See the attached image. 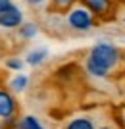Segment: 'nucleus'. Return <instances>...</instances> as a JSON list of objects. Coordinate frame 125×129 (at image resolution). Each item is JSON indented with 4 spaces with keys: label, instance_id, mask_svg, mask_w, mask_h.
<instances>
[{
    "label": "nucleus",
    "instance_id": "obj_1",
    "mask_svg": "<svg viewBox=\"0 0 125 129\" xmlns=\"http://www.w3.org/2000/svg\"><path fill=\"white\" fill-rule=\"evenodd\" d=\"M119 64V50L110 43H98L87 58V71L94 77H106L112 68Z\"/></svg>",
    "mask_w": 125,
    "mask_h": 129
},
{
    "label": "nucleus",
    "instance_id": "obj_2",
    "mask_svg": "<svg viewBox=\"0 0 125 129\" xmlns=\"http://www.w3.org/2000/svg\"><path fill=\"white\" fill-rule=\"evenodd\" d=\"M65 21L73 31H89L93 27V12L81 4L71 6L67 16H65Z\"/></svg>",
    "mask_w": 125,
    "mask_h": 129
},
{
    "label": "nucleus",
    "instance_id": "obj_3",
    "mask_svg": "<svg viewBox=\"0 0 125 129\" xmlns=\"http://www.w3.org/2000/svg\"><path fill=\"white\" fill-rule=\"evenodd\" d=\"M23 25V14L17 6L10 4L6 10L0 12V27L4 29H16V27Z\"/></svg>",
    "mask_w": 125,
    "mask_h": 129
},
{
    "label": "nucleus",
    "instance_id": "obj_4",
    "mask_svg": "<svg viewBox=\"0 0 125 129\" xmlns=\"http://www.w3.org/2000/svg\"><path fill=\"white\" fill-rule=\"evenodd\" d=\"M17 112V102L12 91H6V89H0V119L4 121L8 118H14Z\"/></svg>",
    "mask_w": 125,
    "mask_h": 129
},
{
    "label": "nucleus",
    "instance_id": "obj_5",
    "mask_svg": "<svg viewBox=\"0 0 125 129\" xmlns=\"http://www.w3.org/2000/svg\"><path fill=\"white\" fill-rule=\"evenodd\" d=\"M85 6L96 16H104L110 10V0H85Z\"/></svg>",
    "mask_w": 125,
    "mask_h": 129
},
{
    "label": "nucleus",
    "instance_id": "obj_6",
    "mask_svg": "<svg viewBox=\"0 0 125 129\" xmlns=\"http://www.w3.org/2000/svg\"><path fill=\"white\" fill-rule=\"evenodd\" d=\"M46 56H48V50L46 48H37V50H31V52L25 56V62H27L29 66H38L46 60Z\"/></svg>",
    "mask_w": 125,
    "mask_h": 129
},
{
    "label": "nucleus",
    "instance_id": "obj_7",
    "mask_svg": "<svg viewBox=\"0 0 125 129\" xmlns=\"http://www.w3.org/2000/svg\"><path fill=\"white\" fill-rule=\"evenodd\" d=\"M27 83H29L27 75H23V73H17V75L10 81V91H12V92H21L23 89L27 87Z\"/></svg>",
    "mask_w": 125,
    "mask_h": 129
},
{
    "label": "nucleus",
    "instance_id": "obj_8",
    "mask_svg": "<svg viewBox=\"0 0 125 129\" xmlns=\"http://www.w3.org/2000/svg\"><path fill=\"white\" fill-rule=\"evenodd\" d=\"M65 129H94V123H93V119H89V118H75L67 123Z\"/></svg>",
    "mask_w": 125,
    "mask_h": 129
},
{
    "label": "nucleus",
    "instance_id": "obj_9",
    "mask_svg": "<svg viewBox=\"0 0 125 129\" xmlns=\"http://www.w3.org/2000/svg\"><path fill=\"white\" fill-rule=\"evenodd\" d=\"M17 129H43V125L38 123L37 118H33V116H25V118L17 119Z\"/></svg>",
    "mask_w": 125,
    "mask_h": 129
},
{
    "label": "nucleus",
    "instance_id": "obj_10",
    "mask_svg": "<svg viewBox=\"0 0 125 129\" xmlns=\"http://www.w3.org/2000/svg\"><path fill=\"white\" fill-rule=\"evenodd\" d=\"M37 33H38V29H37L35 23H23V25L19 27V37L21 39H33Z\"/></svg>",
    "mask_w": 125,
    "mask_h": 129
},
{
    "label": "nucleus",
    "instance_id": "obj_11",
    "mask_svg": "<svg viewBox=\"0 0 125 129\" xmlns=\"http://www.w3.org/2000/svg\"><path fill=\"white\" fill-rule=\"evenodd\" d=\"M6 68H8V70H14V71H19L23 68V62L19 58H8L6 60Z\"/></svg>",
    "mask_w": 125,
    "mask_h": 129
},
{
    "label": "nucleus",
    "instance_id": "obj_12",
    "mask_svg": "<svg viewBox=\"0 0 125 129\" xmlns=\"http://www.w3.org/2000/svg\"><path fill=\"white\" fill-rule=\"evenodd\" d=\"M50 2H52V6H54L56 10H67V8L73 6L75 0H50Z\"/></svg>",
    "mask_w": 125,
    "mask_h": 129
},
{
    "label": "nucleus",
    "instance_id": "obj_13",
    "mask_svg": "<svg viewBox=\"0 0 125 129\" xmlns=\"http://www.w3.org/2000/svg\"><path fill=\"white\" fill-rule=\"evenodd\" d=\"M10 4H12L10 0H0V12H2V10H6V8H8Z\"/></svg>",
    "mask_w": 125,
    "mask_h": 129
},
{
    "label": "nucleus",
    "instance_id": "obj_14",
    "mask_svg": "<svg viewBox=\"0 0 125 129\" xmlns=\"http://www.w3.org/2000/svg\"><path fill=\"white\" fill-rule=\"evenodd\" d=\"M27 2H29L31 6H40V4L44 2V0H27Z\"/></svg>",
    "mask_w": 125,
    "mask_h": 129
},
{
    "label": "nucleus",
    "instance_id": "obj_15",
    "mask_svg": "<svg viewBox=\"0 0 125 129\" xmlns=\"http://www.w3.org/2000/svg\"><path fill=\"white\" fill-rule=\"evenodd\" d=\"M121 19H123V23H125V12H123V16H121Z\"/></svg>",
    "mask_w": 125,
    "mask_h": 129
},
{
    "label": "nucleus",
    "instance_id": "obj_16",
    "mask_svg": "<svg viewBox=\"0 0 125 129\" xmlns=\"http://www.w3.org/2000/svg\"><path fill=\"white\" fill-rule=\"evenodd\" d=\"M0 129H4V125H2V123H0Z\"/></svg>",
    "mask_w": 125,
    "mask_h": 129
}]
</instances>
